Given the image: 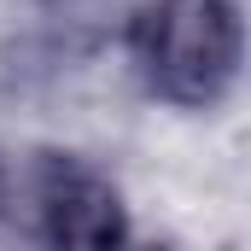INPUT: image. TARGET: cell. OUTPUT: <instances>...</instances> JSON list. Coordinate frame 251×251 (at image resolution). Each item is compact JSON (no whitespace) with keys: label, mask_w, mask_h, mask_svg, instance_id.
Masks as SVG:
<instances>
[{"label":"cell","mask_w":251,"mask_h":251,"mask_svg":"<svg viewBox=\"0 0 251 251\" xmlns=\"http://www.w3.org/2000/svg\"><path fill=\"white\" fill-rule=\"evenodd\" d=\"M117 47L152 111L216 117L246 76V6L240 0H134Z\"/></svg>","instance_id":"1"}]
</instances>
